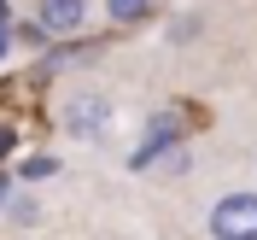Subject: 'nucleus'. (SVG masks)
Here are the masks:
<instances>
[{
  "label": "nucleus",
  "instance_id": "1",
  "mask_svg": "<svg viewBox=\"0 0 257 240\" xmlns=\"http://www.w3.org/2000/svg\"><path fill=\"white\" fill-rule=\"evenodd\" d=\"M59 123L76 135V141H99L105 123H111V100L99 94V88H76V94L59 100Z\"/></svg>",
  "mask_w": 257,
  "mask_h": 240
},
{
  "label": "nucleus",
  "instance_id": "2",
  "mask_svg": "<svg viewBox=\"0 0 257 240\" xmlns=\"http://www.w3.org/2000/svg\"><path fill=\"white\" fill-rule=\"evenodd\" d=\"M210 240H257V193H222L210 205Z\"/></svg>",
  "mask_w": 257,
  "mask_h": 240
},
{
  "label": "nucleus",
  "instance_id": "3",
  "mask_svg": "<svg viewBox=\"0 0 257 240\" xmlns=\"http://www.w3.org/2000/svg\"><path fill=\"white\" fill-rule=\"evenodd\" d=\"M82 18H88L82 0H41V6H35V24H41L47 35H76Z\"/></svg>",
  "mask_w": 257,
  "mask_h": 240
},
{
  "label": "nucleus",
  "instance_id": "4",
  "mask_svg": "<svg viewBox=\"0 0 257 240\" xmlns=\"http://www.w3.org/2000/svg\"><path fill=\"white\" fill-rule=\"evenodd\" d=\"M158 12V0H105V18L111 24H146Z\"/></svg>",
  "mask_w": 257,
  "mask_h": 240
},
{
  "label": "nucleus",
  "instance_id": "5",
  "mask_svg": "<svg viewBox=\"0 0 257 240\" xmlns=\"http://www.w3.org/2000/svg\"><path fill=\"white\" fill-rule=\"evenodd\" d=\"M35 217H41V205H35L30 193H18L12 199V223H35Z\"/></svg>",
  "mask_w": 257,
  "mask_h": 240
},
{
  "label": "nucleus",
  "instance_id": "6",
  "mask_svg": "<svg viewBox=\"0 0 257 240\" xmlns=\"http://www.w3.org/2000/svg\"><path fill=\"white\" fill-rule=\"evenodd\" d=\"M24 176H30V182H41V176H53V158H30V164H24Z\"/></svg>",
  "mask_w": 257,
  "mask_h": 240
},
{
  "label": "nucleus",
  "instance_id": "7",
  "mask_svg": "<svg viewBox=\"0 0 257 240\" xmlns=\"http://www.w3.org/2000/svg\"><path fill=\"white\" fill-rule=\"evenodd\" d=\"M6 53H12V24L0 18V59H6Z\"/></svg>",
  "mask_w": 257,
  "mask_h": 240
},
{
  "label": "nucleus",
  "instance_id": "8",
  "mask_svg": "<svg viewBox=\"0 0 257 240\" xmlns=\"http://www.w3.org/2000/svg\"><path fill=\"white\" fill-rule=\"evenodd\" d=\"M6 152H12V129H0V158H6Z\"/></svg>",
  "mask_w": 257,
  "mask_h": 240
},
{
  "label": "nucleus",
  "instance_id": "9",
  "mask_svg": "<svg viewBox=\"0 0 257 240\" xmlns=\"http://www.w3.org/2000/svg\"><path fill=\"white\" fill-rule=\"evenodd\" d=\"M0 205H6V182H0Z\"/></svg>",
  "mask_w": 257,
  "mask_h": 240
}]
</instances>
